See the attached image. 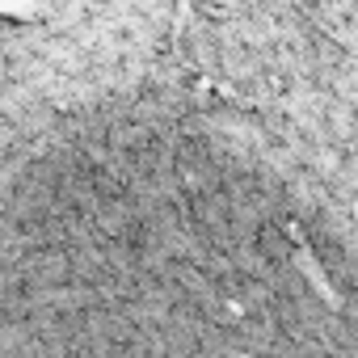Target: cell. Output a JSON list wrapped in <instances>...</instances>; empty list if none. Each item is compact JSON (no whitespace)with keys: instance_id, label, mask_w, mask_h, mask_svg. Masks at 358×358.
Listing matches in <instances>:
<instances>
[{"instance_id":"obj_1","label":"cell","mask_w":358,"mask_h":358,"mask_svg":"<svg viewBox=\"0 0 358 358\" xmlns=\"http://www.w3.org/2000/svg\"><path fill=\"white\" fill-rule=\"evenodd\" d=\"M287 236H291V241H295V262H299V270H303V274H308V278H312V291H316V295H320V299H329V303H333V308H337V303H341V299H337V295H333V287H329V278H324V270H320V266H316V257H312V249H308V245H303V236H299V228H291V224H287Z\"/></svg>"}]
</instances>
